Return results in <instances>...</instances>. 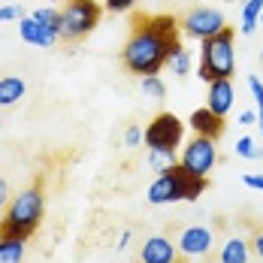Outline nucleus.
Instances as JSON below:
<instances>
[{
    "label": "nucleus",
    "mask_w": 263,
    "mask_h": 263,
    "mask_svg": "<svg viewBox=\"0 0 263 263\" xmlns=\"http://www.w3.org/2000/svg\"><path fill=\"white\" fill-rule=\"evenodd\" d=\"M182 25L176 15H152V12H142V15H133L130 22V36L121 49V64L124 70L142 79V76H158L160 70L166 67L170 54L182 46L179 40Z\"/></svg>",
    "instance_id": "obj_1"
},
{
    "label": "nucleus",
    "mask_w": 263,
    "mask_h": 263,
    "mask_svg": "<svg viewBox=\"0 0 263 263\" xmlns=\"http://www.w3.org/2000/svg\"><path fill=\"white\" fill-rule=\"evenodd\" d=\"M46 215V187L40 182L22 187L18 194H12L9 206L3 209L0 218V236H18V239H30Z\"/></svg>",
    "instance_id": "obj_2"
},
{
    "label": "nucleus",
    "mask_w": 263,
    "mask_h": 263,
    "mask_svg": "<svg viewBox=\"0 0 263 263\" xmlns=\"http://www.w3.org/2000/svg\"><path fill=\"white\" fill-rule=\"evenodd\" d=\"M209 187V179H197L184 170L182 163H173L170 170H163L155 176V182L148 184L145 200L152 206H170V203H197L203 197V191Z\"/></svg>",
    "instance_id": "obj_3"
},
{
    "label": "nucleus",
    "mask_w": 263,
    "mask_h": 263,
    "mask_svg": "<svg viewBox=\"0 0 263 263\" xmlns=\"http://www.w3.org/2000/svg\"><path fill=\"white\" fill-rule=\"evenodd\" d=\"M233 40H236V30L227 25L221 33H215V36L200 43L197 76L206 85L215 79H233L236 76V49H233Z\"/></svg>",
    "instance_id": "obj_4"
},
{
    "label": "nucleus",
    "mask_w": 263,
    "mask_h": 263,
    "mask_svg": "<svg viewBox=\"0 0 263 263\" xmlns=\"http://www.w3.org/2000/svg\"><path fill=\"white\" fill-rule=\"evenodd\" d=\"M103 18L100 0H64L61 6V40L79 43L88 33H94Z\"/></svg>",
    "instance_id": "obj_5"
},
{
    "label": "nucleus",
    "mask_w": 263,
    "mask_h": 263,
    "mask_svg": "<svg viewBox=\"0 0 263 263\" xmlns=\"http://www.w3.org/2000/svg\"><path fill=\"white\" fill-rule=\"evenodd\" d=\"M142 142L152 152H179V145L184 142V121L176 112H158L145 130H142Z\"/></svg>",
    "instance_id": "obj_6"
},
{
    "label": "nucleus",
    "mask_w": 263,
    "mask_h": 263,
    "mask_svg": "<svg viewBox=\"0 0 263 263\" xmlns=\"http://www.w3.org/2000/svg\"><path fill=\"white\" fill-rule=\"evenodd\" d=\"M179 163H182L191 176L209 179L212 170H215V163H218V145H215V139H206V136H197V133H194L191 142L182 145Z\"/></svg>",
    "instance_id": "obj_7"
},
{
    "label": "nucleus",
    "mask_w": 263,
    "mask_h": 263,
    "mask_svg": "<svg viewBox=\"0 0 263 263\" xmlns=\"http://www.w3.org/2000/svg\"><path fill=\"white\" fill-rule=\"evenodd\" d=\"M179 25H182L184 36L203 43V40H209L215 33H221V30L227 27V18H224V12L215 9V6H194V9L184 12V18H179Z\"/></svg>",
    "instance_id": "obj_8"
},
{
    "label": "nucleus",
    "mask_w": 263,
    "mask_h": 263,
    "mask_svg": "<svg viewBox=\"0 0 263 263\" xmlns=\"http://www.w3.org/2000/svg\"><path fill=\"white\" fill-rule=\"evenodd\" d=\"M176 245H179V254L187 263L206 260V257H212V251H215V233H212V227H206V224H191V227H182Z\"/></svg>",
    "instance_id": "obj_9"
},
{
    "label": "nucleus",
    "mask_w": 263,
    "mask_h": 263,
    "mask_svg": "<svg viewBox=\"0 0 263 263\" xmlns=\"http://www.w3.org/2000/svg\"><path fill=\"white\" fill-rule=\"evenodd\" d=\"M139 263H187L179 254V245L176 239L170 236H148L139 248Z\"/></svg>",
    "instance_id": "obj_10"
},
{
    "label": "nucleus",
    "mask_w": 263,
    "mask_h": 263,
    "mask_svg": "<svg viewBox=\"0 0 263 263\" xmlns=\"http://www.w3.org/2000/svg\"><path fill=\"white\" fill-rule=\"evenodd\" d=\"M18 36H22V43L36 46V49H54L61 43V33L58 30H49L46 25H40L33 15L18 18Z\"/></svg>",
    "instance_id": "obj_11"
},
{
    "label": "nucleus",
    "mask_w": 263,
    "mask_h": 263,
    "mask_svg": "<svg viewBox=\"0 0 263 263\" xmlns=\"http://www.w3.org/2000/svg\"><path fill=\"white\" fill-rule=\"evenodd\" d=\"M191 130L197 133V136H206V139H221L224 130H227V118H221V115H215L209 106H203V109H194L191 112Z\"/></svg>",
    "instance_id": "obj_12"
},
{
    "label": "nucleus",
    "mask_w": 263,
    "mask_h": 263,
    "mask_svg": "<svg viewBox=\"0 0 263 263\" xmlns=\"http://www.w3.org/2000/svg\"><path fill=\"white\" fill-rule=\"evenodd\" d=\"M233 100H236V88H233V79H215V82H209L206 106H209L215 115L227 118V112L233 109Z\"/></svg>",
    "instance_id": "obj_13"
},
{
    "label": "nucleus",
    "mask_w": 263,
    "mask_h": 263,
    "mask_svg": "<svg viewBox=\"0 0 263 263\" xmlns=\"http://www.w3.org/2000/svg\"><path fill=\"white\" fill-rule=\"evenodd\" d=\"M251 260V242L242 236H230L221 242L218 263H248Z\"/></svg>",
    "instance_id": "obj_14"
},
{
    "label": "nucleus",
    "mask_w": 263,
    "mask_h": 263,
    "mask_svg": "<svg viewBox=\"0 0 263 263\" xmlns=\"http://www.w3.org/2000/svg\"><path fill=\"white\" fill-rule=\"evenodd\" d=\"M25 94L27 82L22 76H0V109H12L15 103H22Z\"/></svg>",
    "instance_id": "obj_15"
},
{
    "label": "nucleus",
    "mask_w": 263,
    "mask_h": 263,
    "mask_svg": "<svg viewBox=\"0 0 263 263\" xmlns=\"http://www.w3.org/2000/svg\"><path fill=\"white\" fill-rule=\"evenodd\" d=\"M25 257H27V239L0 236V263H25Z\"/></svg>",
    "instance_id": "obj_16"
},
{
    "label": "nucleus",
    "mask_w": 263,
    "mask_h": 263,
    "mask_svg": "<svg viewBox=\"0 0 263 263\" xmlns=\"http://www.w3.org/2000/svg\"><path fill=\"white\" fill-rule=\"evenodd\" d=\"M260 12H263V0H245V6H242V25H239V33L242 36H251L257 30Z\"/></svg>",
    "instance_id": "obj_17"
},
{
    "label": "nucleus",
    "mask_w": 263,
    "mask_h": 263,
    "mask_svg": "<svg viewBox=\"0 0 263 263\" xmlns=\"http://www.w3.org/2000/svg\"><path fill=\"white\" fill-rule=\"evenodd\" d=\"M166 70H170V73H176L179 79H184V76L191 73V52H187L184 46H179L176 52L170 54V61H166Z\"/></svg>",
    "instance_id": "obj_18"
},
{
    "label": "nucleus",
    "mask_w": 263,
    "mask_h": 263,
    "mask_svg": "<svg viewBox=\"0 0 263 263\" xmlns=\"http://www.w3.org/2000/svg\"><path fill=\"white\" fill-rule=\"evenodd\" d=\"M139 88H142V94H145L148 100H155V103L166 100V85H163L160 76H142V79H139Z\"/></svg>",
    "instance_id": "obj_19"
},
{
    "label": "nucleus",
    "mask_w": 263,
    "mask_h": 263,
    "mask_svg": "<svg viewBox=\"0 0 263 263\" xmlns=\"http://www.w3.org/2000/svg\"><path fill=\"white\" fill-rule=\"evenodd\" d=\"M30 15H33L40 25H46L49 30H58V33H61V9H58V6H52V3H49V6H36Z\"/></svg>",
    "instance_id": "obj_20"
},
{
    "label": "nucleus",
    "mask_w": 263,
    "mask_h": 263,
    "mask_svg": "<svg viewBox=\"0 0 263 263\" xmlns=\"http://www.w3.org/2000/svg\"><path fill=\"white\" fill-rule=\"evenodd\" d=\"M233 152H236L239 158H245V160H260L263 158V148L251 139V136H239L236 145H233Z\"/></svg>",
    "instance_id": "obj_21"
},
{
    "label": "nucleus",
    "mask_w": 263,
    "mask_h": 263,
    "mask_svg": "<svg viewBox=\"0 0 263 263\" xmlns=\"http://www.w3.org/2000/svg\"><path fill=\"white\" fill-rule=\"evenodd\" d=\"M145 163H148V166H152V170L160 176L163 170H170V166H173V163H179V160H176V155H173V152H152V148H148Z\"/></svg>",
    "instance_id": "obj_22"
},
{
    "label": "nucleus",
    "mask_w": 263,
    "mask_h": 263,
    "mask_svg": "<svg viewBox=\"0 0 263 263\" xmlns=\"http://www.w3.org/2000/svg\"><path fill=\"white\" fill-rule=\"evenodd\" d=\"M248 91H251V97L257 103V121H263V82L257 76H248Z\"/></svg>",
    "instance_id": "obj_23"
},
{
    "label": "nucleus",
    "mask_w": 263,
    "mask_h": 263,
    "mask_svg": "<svg viewBox=\"0 0 263 263\" xmlns=\"http://www.w3.org/2000/svg\"><path fill=\"white\" fill-rule=\"evenodd\" d=\"M27 12L18 6V3H6V6H0V22H18V18H25Z\"/></svg>",
    "instance_id": "obj_24"
},
{
    "label": "nucleus",
    "mask_w": 263,
    "mask_h": 263,
    "mask_svg": "<svg viewBox=\"0 0 263 263\" xmlns=\"http://www.w3.org/2000/svg\"><path fill=\"white\" fill-rule=\"evenodd\" d=\"M139 0H103V9H109V12H130L133 6H136Z\"/></svg>",
    "instance_id": "obj_25"
},
{
    "label": "nucleus",
    "mask_w": 263,
    "mask_h": 263,
    "mask_svg": "<svg viewBox=\"0 0 263 263\" xmlns=\"http://www.w3.org/2000/svg\"><path fill=\"white\" fill-rule=\"evenodd\" d=\"M124 145H127V148L142 145V127H139V124H130V127L124 130Z\"/></svg>",
    "instance_id": "obj_26"
},
{
    "label": "nucleus",
    "mask_w": 263,
    "mask_h": 263,
    "mask_svg": "<svg viewBox=\"0 0 263 263\" xmlns=\"http://www.w3.org/2000/svg\"><path fill=\"white\" fill-rule=\"evenodd\" d=\"M9 200H12V187H9V179L0 173V215H3L6 206H9Z\"/></svg>",
    "instance_id": "obj_27"
},
{
    "label": "nucleus",
    "mask_w": 263,
    "mask_h": 263,
    "mask_svg": "<svg viewBox=\"0 0 263 263\" xmlns=\"http://www.w3.org/2000/svg\"><path fill=\"white\" fill-rule=\"evenodd\" d=\"M248 242H251V251H254V254L263 260V227H254V233H251V239H248Z\"/></svg>",
    "instance_id": "obj_28"
},
{
    "label": "nucleus",
    "mask_w": 263,
    "mask_h": 263,
    "mask_svg": "<svg viewBox=\"0 0 263 263\" xmlns=\"http://www.w3.org/2000/svg\"><path fill=\"white\" fill-rule=\"evenodd\" d=\"M242 184L251 187V191H263V173H248V176H242Z\"/></svg>",
    "instance_id": "obj_29"
},
{
    "label": "nucleus",
    "mask_w": 263,
    "mask_h": 263,
    "mask_svg": "<svg viewBox=\"0 0 263 263\" xmlns=\"http://www.w3.org/2000/svg\"><path fill=\"white\" fill-rule=\"evenodd\" d=\"M239 124H242V127L257 124V112H254V109H242V112H239Z\"/></svg>",
    "instance_id": "obj_30"
},
{
    "label": "nucleus",
    "mask_w": 263,
    "mask_h": 263,
    "mask_svg": "<svg viewBox=\"0 0 263 263\" xmlns=\"http://www.w3.org/2000/svg\"><path fill=\"white\" fill-rule=\"evenodd\" d=\"M130 239H133V230H121V236L115 242V251H124V248L130 245Z\"/></svg>",
    "instance_id": "obj_31"
},
{
    "label": "nucleus",
    "mask_w": 263,
    "mask_h": 263,
    "mask_svg": "<svg viewBox=\"0 0 263 263\" xmlns=\"http://www.w3.org/2000/svg\"><path fill=\"white\" fill-rule=\"evenodd\" d=\"M257 124H260V136H263V121H257Z\"/></svg>",
    "instance_id": "obj_32"
},
{
    "label": "nucleus",
    "mask_w": 263,
    "mask_h": 263,
    "mask_svg": "<svg viewBox=\"0 0 263 263\" xmlns=\"http://www.w3.org/2000/svg\"><path fill=\"white\" fill-rule=\"evenodd\" d=\"M0 133H3V118H0Z\"/></svg>",
    "instance_id": "obj_33"
},
{
    "label": "nucleus",
    "mask_w": 263,
    "mask_h": 263,
    "mask_svg": "<svg viewBox=\"0 0 263 263\" xmlns=\"http://www.w3.org/2000/svg\"><path fill=\"white\" fill-rule=\"evenodd\" d=\"M260 61H263V46H260Z\"/></svg>",
    "instance_id": "obj_34"
},
{
    "label": "nucleus",
    "mask_w": 263,
    "mask_h": 263,
    "mask_svg": "<svg viewBox=\"0 0 263 263\" xmlns=\"http://www.w3.org/2000/svg\"><path fill=\"white\" fill-rule=\"evenodd\" d=\"M260 25H263V12H260Z\"/></svg>",
    "instance_id": "obj_35"
}]
</instances>
